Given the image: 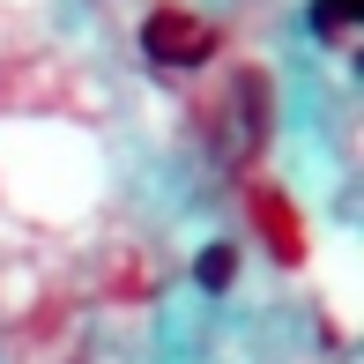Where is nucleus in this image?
Here are the masks:
<instances>
[{
    "instance_id": "nucleus-1",
    "label": "nucleus",
    "mask_w": 364,
    "mask_h": 364,
    "mask_svg": "<svg viewBox=\"0 0 364 364\" xmlns=\"http://www.w3.org/2000/svg\"><path fill=\"white\" fill-rule=\"evenodd\" d=\"M141 53L156 60V68H201V60L216 53V30H208L201 15H186V8H156L141 23Z\"/></svg>"
},
{
    "instance_id": "nucleus-2",
    "label": "nucleus",
    "mask_w": 364,
    "mask_h": 364,
    "mask_svg": "<svg viewBox=\"0 0 364 364\" xmlns=\"http://www.w3.org/2000/svg\"><path fill=\"white\" fill-rule=\"evenodd\" d=\"M350 15H357V0H320V8H312V30H320V38H342Z\"/></svg>"
},
{
    "instance_id": "nucleus-3",
    "label": "nucleus",
    "mask_w": 364,
    "mask_h": 364,
    "mask_svg": "<svg viewBox=\"0 0 364 364\" xmlns=\"http://www.w3.org/2000/svg\"><path fill=\"white\" fill-rule=\"evenodd\" d=\"M230 260H238L230 245H208V253H201V283H208V290H223V283H230Z\"/></svg>"
}]
</instances>
